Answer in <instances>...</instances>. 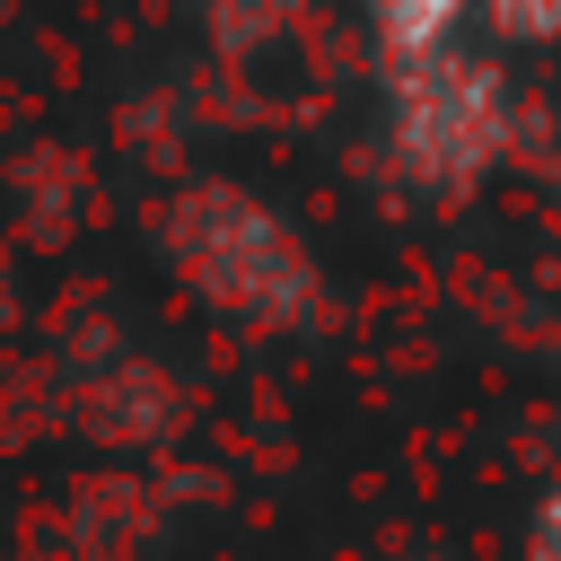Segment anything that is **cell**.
Here are the masks:
<instances>
[{
    "label": "cell",
    "instance_id": "obj_1",
    "mask_svg": "<svg viewBox=\"0 0 561 561\" xmlns=\"http://www.w3.org/2000/svg\"><path fill=\"white\" fill-rule=\"evenodd\" d=\"M394 140L421 175H473L491 149H500V88L491 70L473 61H421L403 70V96H394Z\"/></svg>",
    "mask_w": 561,
    "mask_h": 561
},
{
    "label": "cell",
    "instance_id": "obj_4",
    "mask_svg": "<svg viewBox=\"0 0 561 561\" xmlns=\"http://www.w3.org/2000/svg\"><path fill=\"white\" fill-rule=\"evenodd\" d=\"M535 561H561V500H543L535 517Z\"/></svg>",
    "mask_w": 561,
    "mask_h": 561
},
{
    "label": "cell",
    "instance_id": "obj_3",
    "mask_svg": "<svg viewBox=\"0 0 561 561\" xmlns=\"http://www.w3.org/2000/svg\"><path fill=\"white\" fill-rule=\"evenodd\" d=\"M500 35H561V0H491Z\"/></svg>",
    "mask_w": 561,
    "mask_h": 561
},
{
    "label": "cell",
    "instance_id": "obj_2",
    "mask_svg": "<svg viewBox=\"0 0 561 561\" xmlns=\"http://www.w3.org/2000/svg\"><path fill=\"white\" fill-rule=\"evenodd\" d=\"M456 18H465V0H377V44L394 70H421V61H438Z\"/></svg>",
    "mask_w": 561,
    "mask_h": 561
}]
</instances>
